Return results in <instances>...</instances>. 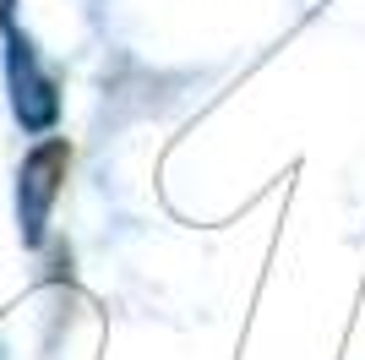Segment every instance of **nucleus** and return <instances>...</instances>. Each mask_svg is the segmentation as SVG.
<instances>
[{
	"mask_svg": "<svg viewBox=\"0 0 365 360\" xmlns=\"http://www.w3.org/2000/svg\"><path fill=\"white\" fill-rule=\"evenodd\" d=\"M0 33H6V76H11L16 120H22L28 131H49L55 115H61V93H55V82L44 76V66H38V55H33V44H28V33L16 28L11 0H0Z\"/></svg>",
	"mask_w": 365,
	"mask_h": 360,
	"instance_id": "f257e3e1",
	"label": "nucleus"
},
{
	"mask_svg": "<svg viewBox=\"0 0 365 360\" xmlns=\"http://www.w3.org/2000/svg\"><path fill=\"white\" fill-rule=\"evenodd\" d=\"M66 164H71V148L66 136H49L22 159V175H16V219H22V240L38 246L44 240V219L61 196V180H66Z\"/></svg>",
	"mask_w": 365,
	"mask_h": 360,
	"instance_id": "f03ea898",
	"label": "nucleus"
}]
</instances>
